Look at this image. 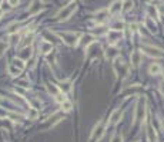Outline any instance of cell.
I'll return each instance as SVG.
<instances>
[{
	"instance_id": "cell-1",
	"label": "cell",
	"mask_w": 164,
	"mask_h": 142,
	"mask_svg": "<svg viewBox=\"0 0 164 142\" xmlns=\"http://www.w3.org/2000/svg\"><path fill=\"white\" fill-rule=\"evenodd\" d=\"M60 37H62L63 41L70 47L77 46V43H79V34L73 33V31H64V33L60 34Z\"/></svg>"
},
{
	"instance_id": "cell-2",
	"label": "cell",
	"mask_w": 164,
	"mask_h": 142,
	"mask_svg": "<svg viewBox=\"0 0 164 142\" xmlns=\"http://www.w3.org/2000/svg\"><path fill=\"white\" fill-rule=\"evenodd\" d=\"M74 10H76V3H74V2H70L67 6L63 7V9L60 10L59 13H57L56 17H57L59 20H67L68 17L73 14V12H74Z\"/></svg>"
},
{
	"instance_id": "cell-3",
	"label": "cell",
	"mask_w": 164,
	"mask_h": 142,
	"mask_svg": "<svg viewBox=\"0 0 164 142\" xmlns=\"http://www.w3.org/2000/svg\"><path fill=\"white\" fill-rule=\"evenodd\" d=\"M143 53L147 54L149 57H154V58H160V57L164 56L163 50L154 46H143Z\"/></svg>"
},
{
	"instance_id": "cell-4",
	"label": "cell",
	"mask_w": 164,
	"mask_h": 142,
	"mask_svg": "<svg viewBox=\"0 0 164 142\" xmlns=\"http://www.w3.org/2000/svg\"><path fill=\"white\" fill-rule=\"evenodd\" d=\"M114 71H116V74L118 75H126L127 71H128V67H127V64L123 60L117 57V58H114Z\"/></svg>"
},
{
	"instance_id": "cell-5",
	"label": "cell",
	"mask_w": 164,
	"mask_h": 142,
	"mask_svg": "<svg viewBox=\"0 0 164 142\" xmlns=\"http://www.w3.org/2000/svg\"><path fill=\"white\" fill-rule=\"evenodd\" d=\"M120 12H123V2L121 0H114L112 3V6L108 7V13L112 16H116Z\"/></svg>"
},
{
	"instance_id": "cell-6",
	"label": "cell",
	"mask_w": 164,
	"mask_h": 142,
	"mask_svg": "<svg viewBox=\"0 0 164 142\" xmlns=\"http://www.w3.org/2000/svg\"><path fill=\"white\" fill-rule=\"evenodd\" d=\"M107 38H108V43L112 44V46H114L117 41L121 40V33L120 31H116V30H110L107 33Z\"/></svg>"
},
{
	"instance_id": "cell-7",
	"label": "cell",
	"mask_w": 164,
	"mask_h": 142,
	"mask_svg": "<svg viewBox=\"0 0 164 142\" xmlns=\"http://www.w3.org/2000/svg\"><path fill=\"white\" fill-rule=\"evenodd\" d=\"M144 114H145V105L143 102H139L137 104V108H136V114H134V119L139 121L141 119L144 122Z\"/></svg>"
},
{
	"instance_id": "cell-8",
	"label": "cell",
	"mask_w": 164,
	"mask_h": 142,
	"mask_svg": "<svg viewBox=\"0 0 164 142\" xmlns=\"http://www.w3.org/2000/svg\"><path fill=\"white\" fill-rule=\"evenodd\" d=\"M39 50H40L41 54H49V53L53 51V44L47 40H41L40 44H39Z\"/></svg>"
},
{
	"instance_id": "cell-9",
	"label": "cell",
	"mask_w": 164,
	"mask_h": 142,
	"mask_svg": "<svg viewBox=\"0 0 164 142\" xmlns=\"http://www.w3.org/2000/svg\"><path fill=\"white\" fill-rule=\"evenodd\" d=\"M121 118H123V112L120 109H114L112 112V115H110V118H108V122L112 125H116V124H118L121 121Z\"/></svg>"
},
{
	"instance_id": "cell-10",
	"label": "cell",
	"mask_w": 164,
	"mask_h": 142,
	"mask_svg": "<svg viewBox=\"0 0 164 142\" xmlns=\"http://www.w3.org/2000/svg\"><path fill=\"white\" fill-rule=\"evenodd\" d=\"M130 61H131V65H133V67H139L140 65V63H141V53H140L139 50H134V51L131 53Z\"/></svg>"
},
{
	"instance_id": "cell-11",
	"label": "cell",
	"mask_w": 164,
	"mask_h": 142,
	"mask_svg": "<svg viewBox=\"0 0 164 142\" xmlns=\"http://www.w3.org/2000/svg\"><path fill=\"white\" fill-rule=\"evenodd\" d=\"M108 10H99V12L94 14V20H96L97 23H104L106 20L108 19Z\"/></svg>"
},
{
	"instance_id": "cell-12",
	"label": "cell",
	"mask_w": 164,
	"mask_h": 142,
	"mask_svg": "<svg viewBox=\"0 0 164 142\" xmlns=\"http://www.w3.org/2000/svg\"><path fill=\"white\" fill-rule=\"evenodd\" d=\"M104 124L103 122H100L99 125L96 127V129H94V132H93V136H94V139L96 141H101V138H103V135H104Z\"/></svg>"
},
{
	"instance_id": "cell-13",
	"label": "cell",
	"mask_w": 164,
	"mask_h": 142,
	"mask_svg": "<svg viewBox=\"0 0 164 142\" xmlns=\"http://www.w3.org/2000/svg\"><path fill=\"white\" fill-rule=\"evenodd\" d=\"M118 57V50L114 46L108 47L107 50H106V58L107 60H113V58H117Z\"/></svg>"
},
{
	"instance_id": "cell-14",
	"label": "cell",
	"mask_w": 164,
	"mask_h": 142,
	"mask_svg": "<svg viewBox=\"0 0 164 142\" xmlns=\"http://www.w3.org/2000/svg\"><path fill=\"white\" fill-rule=\"evenodd\" d=\"M94 36H91V34H84L83 37H81V43H83V47L84 48H89L91 44L94 43Z\"/></svg>"
},
{
	"instance_id": "cell-15",
	"label": "cell",
	"mask_w": 164,
	"mask_h": 142,
	"mask_svg": "<svg viewBox=\"0 0 164 142\" xmlns=\"http://www.w3.org/2000/svg\"><path fill=\"white\" fill-rule=\"evenodd\" d=\"M147 13H149V17L153 20H158L160 19V13H158L157 7L156 6H149L147 7Z\"/></svg>"
},
{
	"instance_id": "cell-16",
	"label": "cell",
	"mask_w": 164,
	"mask_h": 142,
	"mask_svg": "<svg viewBox=\"0 0 164 142\" xmlns=\"http://www.w3.org/2000/svg\"><path fill=\"white\" fill-rule=\"evenodd\" d=\"M31 57V47H25V48L22 50V51L19 53V58L23 60V61H26V60H29Z\"/></svg>"
},
{
	"instance_id": "cell-17",
	"label": "cell",
	"mask_w": 164,
	"mask_h": 142,
	"mask_svg": "<svg viewBox=\"0 0 164 142\" xmlns=\"http://www.w3.org/2000/svg\"><path fill=\"white\" fill-rule=\"evenodd\" d=\"M7 71H9V74L10 75H13V77H17V75H20L22 74V71L23 70H20L19 67H16L13 63H10L9 65H7Z\"/></svg>"
},
{
	"instance_id": "cell-18",
	"label": "cell",
	"mask_w": 164,
	"mask_h": 142,
	"mask_svg": "<svg viewBox=\"0 0 164 142\" xmlns=\"http://www.w3.org/2000/svg\"><path fill=\"white\" fill-rule=\"evenodd\" d=\"M59 90H60V93H63V94L70 93L71 91V83L70 81H63V83H60Z\"/></svg>"
},
{
	"instance_id": "cell-19",
	"label": "cell",
	"mask_w": 164,
	"mask_h": 142,
	"mask_svg": "<svg viewBox=\"0 0 164 142\" xmlns=\"http://www.w3.org/2000/svg\"><path fill=\"white\" fill-rule=\"evenodd\" d=\"M147 138H149L150 142H157V134H156V129L151 125L147 128Z\"/></svg>"
},
{
	"instance_id": "cell-20",
	"label": "cell",
	"mask_w": 164,
	"mask_h": 142,
	"mask_svg": "<svg viewBox=\"0 0 164 142\" xmlns=\"http://www.w3.org/2000/svg\"><path fill=\"white\" fill-rule=\"evenodd\" d=\"M145 27L149 28L151 33H156V31H157V24H156L154 20L150 19V17H147V19H145Z\"/></svg>"
},
{
	"instance_id": "cell-21",
	"label": "cell",
	"mask_w": 164,
	"mask_h": 142,
	"mask_svg": "<svg viewBox=\"0 0 164 142\" xmlns=\"http://www.w3.org/2000/svg\"><path fill=\"white\" fill-rule=\"evenodd\" d=\"M27 118L29 119H37V117H39V111H37V108H33V107H29V109H27Z\"/></svg>"
},
{
	"instance_id": "cell-22",
	"label": "cell",
	"mask_w": 164,
	"mask_h": 142,
	"mask_svg": "<svg viewBox=\"0 0 164 142\" xmlns=\"http://www.w3.org/2000/svg\"><path fill=\"white\" fill-rule=\"evenodd\" d=\"M47 90H49L50 94H53V97H56L60 94L59 90V85H54V84H47Z\"/></svg>"
},
{
	"instance_id": "cell-23",
	"label": "cell",
	"mask_w": 164,
	"mask_h": 142,
	"mask_svg": "<svg viewBox=\"0 0 164 142\" xmlns=\"http://www.w3.org/2000/svg\"><path fill=\"white\" fill-rule=\"evenodd\" d=\"M149 71H150V74L151 75H157V74H160L161 73V67L158 64H151L149 67Z\"/></svg>"
},
{
	"instance_id": "cell-24",
	"label": "cell",
	"mask_w": 164,
	"mask_h": 142,
	"mask_svg": "<svg viewBox=\"0 0 164 142\" xmlns=\"http://www.w3.org/2000/svg\"><path fill=\"white\" fill-rule=\"evenodd\" d=\"M13 64H14L16 65V67H19L20 68V70H25V67H26V64H25V61H23V60H20L19 58V57H17V58H14V60H13Z\"/></svg>"
},
{
	"instance_id": "cell-25",
	"label": "cell",
	"mask_w": 164,
	"mask_h": 142,
	"mask_svg": "<svg viewBox=\"0 0 164 142\" xmlns=\"http://www.w3.org/2000/svg\"><path fill=\"white\" fill-rule=\"evenodd\" d=\"M133 7V0H124L123 2V12H128Z\"/></svg>"
},
{
	"instance_id": "cell-26",
	"label": "cell",
	"mask_w": 164,
	"mask_h": 142,
	"mask_svg": "<svg viewBox=\"0 0 164 142\" xmlns=\"http://www.w3.org/2000/svg\"><path fill=\"white\" fill-rule=\"evenodd\" d=\"M62 108H63V111H66V112H68V111H71V108H73V105H71V102L70 101H63L62 102Z\"/></svg>"
},
{
	"instance_id": "cell-27",
	"label": "cell",
	"mask_w": 164,
	"mask_h": 142,
	"mask_svg": "<svg viewBox=\"0 0 164 142\" xmlns=\"http://www.w3.org/2000/svg\"><path fill=\"white\" fill-rule=\"evenodd\" d=\"M123 27H124V23L123 22H120V20H117V22L113 24V30H116V31H121L123 30Z\"/></svg>"
},
{
	"instance_id": "cell-28",
	"label": "cell",
	"mask_w": 164,
	"mask_h": 142,
	"mask_svg": "<svg viewBox=\"0 0 164 142\" xmlns=\"http://www.w3.org/2000/svg\"><path fill=\"white\" fill-rule=\"evenodd\" d=\"M13 91H14V93L17 94L19 97H25L26 95V90H25V88H22V87H16Z\"/></svg>"
},
{
	"instance_id": "cell-29",
	"label": "cell",
	"mask_w": 164,
	"mask_h": 142,
	"mask_svg": "<svg viewBox=\"0 0 164 142\" xmlns=\"http://www.w3.org/2000/svg\"><path fill=\"white\" fill-rule=\"evenodd\" d=\"M10 38H12V40H10V43H12V44H17L20 41V36H19V34H12Z\"/></svg>"
},
{
	"instance_id": "cell-30",
	"label": "cell",
	"mask_w": 164,
	"mask_h": 142,
	"mask_svg": "<svg viewBox=\"0 0 164 142\" xmlns=\"http://www.w3.org/2000/svg\"><path fill=\"white\" fill-rule=\"evenodd\" d=\"M9 117L10 118H13V119H22V118H23V115H20V114H16V112H14V114H13V112H10V114H9Z\"/></svg>"
},
{
	"instance_id": "cell-31",
	"label": "cell",
	"mask_w": 164,
	"mask_h": 142,
	"mask_svg": "<svg viewBox=\"0 0 164 142\" xmlns=\"http://www.w3.org/2000/svg\"><path fill=\"white\" fill-rule=\"evenodd\" d=\"M112 142H123V136H121L120 134H117V135H114V138H113Z\"/></svg>"
},
{
	"instance_id": "cell-32",
	"label": "cell",
	"mask_w": 164,
	"mask_h": 142,
	"mask_svg": "<svg viewBox=\"0 0 164 142\" xmlns=\"http://www.w3.org/2000/svg\"><path fill=\"white\" fill-rule=\"evenodd\" d=\"M19 2H20V0H9L7 3H9V6L16 7V6H17V4H19Z\"/></svg>"
},
{
	"instance_id": "cell-33",
	"label": "cell",
	"mask_w": 164,
	"mask_h": 142,
	"mask_svg": "<svg viewBox=\"0 0 164 142\" xmlns=\"http://www.w3.org/2000/svg\"><path fill=\"white\" fill-rule=\"evenodd\" d=\"M160 93H161V95H164V83L160 84Z\"/></svg>"
},
{
	"instance_id": "cell-34",
	"label": "cell",
	"mask_w": 164,
	"mask_h": 142,
	"mask_svg": "<svg viewBox=\"0 0 164 142\" xmlns=\"http://www.w3.org/2000/svg\"><path fill=\"white\" fill-rule=\"evenodd\" d=\"M2 16H3V9H0V19H2Z\"/></svg>"
},
{
	"instance_id": "cell-35",
	"label": "cell",
	"mask_w": 164,
	"mask_h": 142,
	"mask_svg": "<svg viewBox=\"0 0 164 142\" xmlns=\"http://www.w3.org/2000/svg\"><path fill=\"white\" fill-rule=\"evenodd\" d=\"M0 104H2V98H0Z\"/></svg>"
},
{
	"instance_id": "cell-36",
	"label": "cell",
	"mask_w": 164,
	"mask_h": 142,
	"mask_svg": "<svg viewBox=\"0 0 164 142\" xmlns=\"http://www.w3.org/2000/svg\"><path fill=\"white\" fill-rule=\"evenodd\" d=\"M163 77H164V73H163Z\"/></svg>"
}]
</instances>
